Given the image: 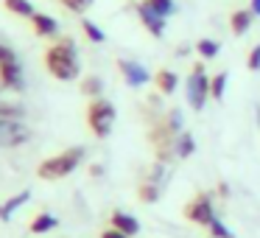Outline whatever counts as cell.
<instances>
[{"mask_svg":"<svg viewBox=\"0 0 260 238\" xmlns=\"http://www.w3.org/2000/svg\"><path fill=\"white\" fill-rule=\"evenodd\" d=\"M45 68L53 79L73 81L79 79V53H76L73 40H59L45 51Z\"/></svg>","mask_w":260,"mask_h":238,"instance_id":"obj_1","label":"cell"},{"mask_svg":"<svg viewBox=\"0 0 260 238\" xmlns=\"http://www.w3.org/2000/svg\"><path fill=\"white\" fill-rule=\"evenodd\" d=\"M84 160V148L76 146V148H68V152L56 154V157H48L45 163H40V168H37V176L40 180H64L68 174H73L76 165Z\"/></svg>","mask_w":260,"mask_h":238,"instance_id":"obj_2","label":"cell"},{"mask_svg":"<svg viewBox=\"0 0 260 238\" xmlns=\"http://www.w3.org/2000/svg\"><path fill=\"white\" fill-rule=\"evenodd\" d=\"M87 126L95 137H109L115 126V107L107 98H92L87 107Z\"/></svg>","mask_w":260,"mask_h":238,"instance_id":"obj_3","label":"cell"},{"mask_svg":"<svg viewBox=\"0 0 260 238\" xmlns=\"http://www.w3.org/2000/svg\"><path fill=\"white\" fill-rule=\"evenodd\" d=\"M207 98H210V79L202 65H193V73L187 76V101L199 112V109H204Z\"/></svg>","mask_w":260,"mask_h":238,"instance_id":"obj_4","label":"cell"},{"mask_svg":"<svg viewBox=\"0 0 260 238\" xmlns=\"http://www.w3.org/2000/svg\"><path fill=\"white\" fill-rule=\"evenodd\" d=\"M31 140V129L23 121L14 118H0V148H14Z\"/></svg>","mask_w":260,"mask_h":238,"instance_id":"obj_5","label":"cell"},{"mask_svg":"<svg viewBox=\"0 0 260 238\" xmlns=\"http://www.w3.org/2000/svg\"><path fill=\"white\" fill-rule=\"evenodd\" d=\"M185 219L193 221V224H202V227H210L213 224V202H210L207 193H199L190 204H185Z\"/></svg>","mask_w":260,"mask_h":238,"instance_id":"obj_6","label":"cell"},{"mask_svg":"<svg viewBox=\"0 0 260 238\" xmlns=\"http://www.w3.org/2000/svg\"><path fill=\"white\" fill-rule=\"evenodd\" d=\"M137 14H140L143 28H146L151 37H157V40H159V37L165 34V17H162V14L154 12V9L148 6L146 0H143V3H137Z\"/></svg>","mask_w":260,"mask_h":238,"instance_id":"obj_7","label":"cell"},{"mask_svg":"<svg viewBox=\"0 0 260 238\" xmlns=\"http://www.w3.org/2000/svg\"><path fill=\"white\" fill-rule=\"evenodd\" d=\"M118 68H120V73H123V79H126V84H129V87H143L148 81L146 68L137 65V62H132V59H120Z\"/></svg>","mask_w":260,"mask_h":238,"instance_id":"obj_8","label":"cell"},{"mask_svg":"<svg viewBox=\"0 0 260 238\" xmlns=\"http://www.w3.org/2000/svg\"><path fill=\"white\" fill-rule=\"evenodd\" d=\"M0 81H3V87H9V90H23V68L17 65V59L0 65Z\"/></svg>","mask_w":260,"mask_h":238,"instance_id":"obj_9","label":"cell"},{"mask_svg":"<svg viewBox=\"0 0 260 238\" xmlns=\"http://www.w3.org/2000/svg\"><path fill=\"white\" fill-rule=\"evenodd\" d=\"M109 221H112L115 230L126 232V235H137V232H140V221H137L135 216H129V213H120V210H115V213L109 216Z\"/></svg>","mask_w":260,"mask_h":238,"instance_id":"obj_10","label":"cell"},{"mask_svg":"<svg viewBox=\"0 0 260 238\" xmlns=\"http://www.w3.org/2000/svg\"><path fill=\"white\" fill-rule=\"evenodd\" d=\"M31 25H34L37 37H56L59 34V23L51 17V14H40V12H37L34 17H31Z\"/></svg>","mask_w":260,"mask_h":238,"instance_id":"obj_11","label":"cell"},{"mask_svg":"<svg viewBox=\"0 0 260 238\" xmlns=\"http://www.w3.org/2000/svg\"><path fill=\"white\" fill-rule=\"evenodd\" d=\"M252 20H254L252 9H238V12H232V17H230L232 34H235V37H243V34L249 31V25H252Z\"/></svg>","mask_w":260,"mask_h":238,"instance_id":"obj_12","label":"cell"},{"mask_svg":"<svg viewBox=\"0 0 260 238\" xmlns=\"http://www.w3.org/2000/svg\"><path fill=\"white\" fill-rule=\"evenodd\" d=\"M154 84H157V90L162 93V96H171V93L176 90V84H179V79H176L174 70H157V76H154Z\"/></svg>","mask_w":260,"mask_h":238,"instance_id":"obj_13","label":"cell"},{"mask_svg":"<svg viewBox=\"0 0 260 238\" xmlns=\"http://www.w3.org/2000/svg\"><path fill=\"white\" fill-rule=\"evenodd\" d=\"M3 6H6V12L17 14V17H34V6H31V0H3Z\"/></svg>","mask_w":260,"mask_h":238,"instance_id":"obj_14","label":"cell"},{"mask_svg":"<svg viewBox=\"0 0 260 238\" xmlns=\"http://www.w3.org/2000/svg\"><path fill=\"white\" fill-rule=\"evenodd\" d=\"M56 224H59V219H56V216H51V213H40L34 221H31V232L42 235V232H51Z\"/></svg>","mask_w":260,"mask_h":238,"instance_id":"obj_15","label":"cell"},{"mask_svg":"<svg viewBox=\"0 0 260 238\" xmlns=\"http://www.w3.org/2000/svg\"><path fill=\"white\" fill-rule=\"evenodd\" d=\"M193 148H196V143H193V135H187V132L176 135V154H179V157H190Z\"/></svg>","mask_w":260,"mask_h":238,"instance_id":"obj_16","label":"cell"},{"mask_svg":"<svg viewBox=\"0 0 260 238\" xmlns=\"http://www.w3.org/2000/svg\"><path fill=\"white\" fill-rule=\"evenodd\" d=\"M224 90H226V73H215L213 79H210V96H213L215 101H221V98H224Z\"/></svg>","mask_w":260,"mask_h":238,"instance_id":"obj_17","label":"cell"},{"mask_svg":"<svg viewBox=\"0 0 260 238\" xmlns=\"http://www.w3.org/2000/svg\"><path fill=\"white\" fill-rule=\"evenodd\" d=\"M196 51L202 53V59H215V56H218V42H215V40H199L196 42Z\"/></svg>","mask_w":260,"mask_h":238,"instance_id":"obj_18","label":"cell"},{"mask_svg":"<svg viewBox=\"0 0 260 238\" xmlns=\"http://www.w3.org/2000/svg\"><path fill=\"white\" fill-rule=\"evenodd\" d=\"M140 199L143 202H157L159 199V182H151V180L143 182L140 185Z\"/></svg>","mask_w":260,"mask_h":238,"instance_id":"obj_19","label":"cell"},{"mask_svg":"<svg viewBox=\"0 0 260 238\" xmlns=\"http://www.w3.org/2000/svg\"><path fill=\"white\" fill-rule=\"evenodd\" d=\"M81 28H84V34H87V40H90V42H104V40H107V37H104V31L98 28L92 20H81Z\"/></svg>","mask_w":260,"mask_h":238,"instance_id":"obj_20","label":"cell"},{"mask_svg":"<svg viewBox=\"0 0 260 238\" xmlns=\"http://www.w3.org/2000/svg\"><path fill=\"white\" fill-rule=\"evenodd\" d=\"M146 3L157 14H162V17H171V14H174V0H146Z\"/></svg>","mask_w":260,"mask_h":238,"instance_id":"obj_21","label":"cell"},{"mask_svg":"<svg viewBox=\"0 0 260 238\" xmlns=\"http://www.w3.org/2000/svg\"><path fill=\"white\" fill-rule=\"evenodd\" d=\"M81 93H87V96L98 98V93H101V79L98 76H90V79L81 81Z\"/></svg>","mask_w":260,"mask_h":238,"instance_id":"obj_22","label":"cell"},{"mask_svg":"<svg viewBox=\"0 0 260 238\" xmlns=\"http://www.w3.org/2000/svg\"><path fill=\"white\" fill-rule=\"evenodd\" d=\"M64 9H70V12H76V14H84L87 9L92 6V0H59Z\"/></svg>","mask_w":260,"mask_h":238,"instance_id":"obj_23","label":"cell"},{"mask_svg":"<svg viewBox=\"0 0 260 238\" xmlns=\"http://www.w3.org/2000/svg\"><path fill=\"white\" fill-rule=\"evenodd\" d=\"M0 118H14V121H20V118H23V107L0 101Z\"/></svg>","mask_w":260,"mask_h":238,"instance_id":"obj_24","label":"cell"},{"mask_svg":"<svg viewBox=\"0 0 260 238\" xmlns=\"http://www.w3.org/2000/svg\"><path fill=\"white\" fill-rule=\"evenodd\" d=\"M207 230H210V235H213V238H235V235H232V232L226 230L224 224H221L218 219H213V224H210Z\"/></svg>","mask_w":260,"mask_h":238,"instance_id":"obj_25","label":"cell"},{"mask_svg":"<svg viewBox=\"0 0 260 238\" xmlns=\"http://www.w3.org/2000/svg\"><path fill=\"white\" fill-rule=\"evenodd\" d=\"M25 199H28V193H20V196H14V199H12V202H6V204H3V219H9V216H12L14 210H17L20 204L25 202Z\"/></svg>","mask_w":260,"mask_h":238,"instance_id":"obj_26","label":"cell"},{"mask_svg":"<svg viewBox=\"0 0 260 238\" xmlns=\"http://www.w3.org/2000/svg\"><path fill=\"white\" fill-rule=\"evenodd\" d=\"M246 68L249 70H260V45L252 48V53H249V59H246Z\"/></svg>","mask_w":260,"mask_h":238,"instance_id":"obj_27","label":"cell"},{"mask_svg":"<svg viewBox=\"0 0 260 238\" xmlns=\"http://www.w3.org/2000/svg\"><path fill=\"white\" fill-rule=\"evenodd\" d=\"M3 62H14V53H12V48L9 45H0V65Z\"/></svg>","mask_w":260,"mask_h":238,"instance_id":"obj_28","label":"cell"},{"mask_svg":"<svg viewBox=\"0 0 260 238\" xmlns=\"http://www.w3.org/2000/svg\"><path fill=\"white\" fill-rule=\"evenodd\" d=\"M101 238H132V235H126V232H120V230H115V227H112V230H104Z\"/></svg>","mask_w":260,"mask_h":238,"instance_id":"obj_29","label":"cell"},{"mask_svg":"<svg viewBox=\"0 0 260 238\" xmlns=\"http://www.w3.org/2000/svg\"><path fill=\"white\" fill-rule=\"evenodd\" d=\"M252 14H254V17H260V0H252Z\"/></svg>","mask_w":260,"mask_h":238,"instance_id":"obj_30","label":"cell"},{"mask_svg":"<svg viewBox=\"0 0 260 238\" xmlns=\"http://www.w3.org/2000/svg\"><path fill=\"white\" fill-rule=\"evenodd\" d=\"M0 219H3V207H0Z\"/></svg>","mask_w":260,"mask_h":238,"instance_id":"obj_31","label":"cell"}]
</instances>
